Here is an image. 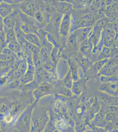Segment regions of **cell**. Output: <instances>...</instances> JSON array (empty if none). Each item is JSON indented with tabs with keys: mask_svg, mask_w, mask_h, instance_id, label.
Segmentation results:
<instances>
[{
	"mask_svg": "<svg viewBox=\"0 0 118 132\" xmlns=\"http://www.w3.org/2000/svg\"><path fill=\"white\" fill-rule=\"evenodd\" d=\"M69 18L67 17H66V18L64 19V21L62 23V31H63V33H67V31L66 30L65 26H67V27H69Z\"/></svg>",
	"mask_w": 118,
	"mask_h": 132,
	"instance_id": "6da1fadb",
	"label": "cell"
}]
</instances>
